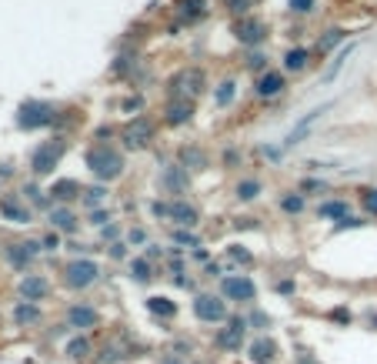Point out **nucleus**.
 I'll list each match as a JSON object with an SVG mask.
<instances>
[{
    "label": "nucleus",
    "mask_w": 377,
    "mask_h": 364,
    "mask_svg": "<svg viewBox=\"0 0 377 364\" xmlns=\"http://www.w3.org/2000/svg\"><path fill=\"white\" fill-rule=\"evenodd\" d=\"M174 244H181V248H201V237L190 234L187 228H181V230H174Z\"/></svg>",
    "instance_id": "nucleus-35"
},
{
    "label": "nucleus",
    "mask_w": 377,
    "mask_h": 364,
    "mask_svg": "<svg viewBox=\"0 0 377 364\" xmlns=\"http://www.w3.org/2000/svg\"><path fill=\"white\" fill-rule=\"evenodd\" d=\"M20 301H30V304H40V301H47L50 298V281L44 277V274H24L20 277Z\"/></svg>",
    "instance_id": "nucleus-13"
},
{
    "label": "nucleus",
    "mask_w": 377,
    "mask_h": 364,
    "mask_svg": "<svg viewBox=\"0 0 377 364\" xmlns=\"http://www.w3.org/2000/svg\"><path fill=\"white\" fill-rule=\"evenodd\" d=\"M157 257H164V251L157 248V244H147V261H157Z\"/></svg>",
    "instance_id": "nucleus-58"
},
{
    "label": "nucleus",
    "mask_w": 377,
    "mask_h": 364,
    "mask_svg": "<svg viewBox=\"0 0 377 364\" xmlns=\"http://www.w3.org/2000/svg\"><path fill=\"white\" fill-rule=\"evenodd\" d=\"M274 288H277V294H284V298H291V294L297 291V284H294V281H277Z\"/></svg>",
    "instance_id": "nucleus-51"
},
{
    "label": "nucleus",
    "mask_w": 377,
    "mask_h": 364,
    "mask_svg": "<svg viewBox=\"0 0 377 364\" xmlns=\"http://www.w3.org/2000/svg\"><path fill=\"white\" fill-rule=\"evenodd\" d=\"M318 217L324 221H344V217H351V208H347V201H324L321 208H318Z\"/></svg>",
    "instance_id": "nucleus-25"
},
{
    "label": "nucleus",
    "mask_w": 377,
    "mask_h": 364,
    "mask_svg": "<svg viewBox=\"0 0 377 364\" xmlns=\"http://www.w3.org/2000/svg\"><path fill=\"white\" fill-rule=\"evenodd\" d=\"M257 97H277L284 91V74H277V71H267V74L257 77Z\"/></svg>",
    "instance_id": "nucleus-24"
},
{
    "label": "nucleus",
    "mask_w": 377,
    "mask_h": 364,
    "mask_svg": "<svg viewBox=\"0 0 377 364\" xmlns=\"http://www.w3.org/2000/svg\"><path fill=\"white\" fill-rule=\"evenodd\" d=\"M64 154H67V137H50V140L37 144L34 154H30V171H34V177L54 174V167L60 164Z\"/></svg>",
    "instance_id": "nucleus-2"
},
{
    "label": "nucleus",
    "mask_w": 377,
    "mask_h": 364,
    "mask_svg": "<svg viewBox=\"0 0 377 364\" xmlns=\"http://www.w3.org/2000/svg\"><path fill=\"white\" fill-rule=\"evenodd\" d=\"M331 321H334V325H340V327H347L351 321H354V314H351L347 307H334V311H331Z\"/></svg>",
    "instance_id": "nucleus-44"
},
{
    "label": "nucleus",
    "mask_w": 377,
    "mask_h": 364,
    "mask_svg": "<svg viewBox=\"0 0 377 364\" xmlns=\"http://www.w3.org/2000/svg\"><path fill=\"white\" fill-rule=\"evenodd\" d=\"M257 194H261V181L257 177H247V181L237 184V201H254Z\"/></svg>",
    "instance_id": "nucleus-33"
},
{
    "label": "nucleus",
    "mask_w": 377,
    "mask_h": 364,
    "mask_svg": "<svg viewBox=\"0 0 377 364\" xmlns=\"http://www.w3.org/2000/svg\"><path fill=\"white\" fill-rule=\"evenodd\" d=\"M151 214H154V217H170V204H164V201H154Z\"/></svg>",
    "instance_id": "nucleus-50"
},
{
    "label": "nucleus",
    "mask_w": 377,
    "mask_h": 364,
    "mask_svg": "<svg viewBox=\"0 0 377 364\" xmlns=\"http://www.w3.org/2000/svg\"><path fill=\"white\" fill-rule=\"evenodd\" d=\"M247 325L257 327V331H264V327H270V314H264V311H250V314H247Z\"/></svg>",
    "instance_id": "nucleus-40"
},
{
    "label": "nucleus",
    "mask_w": 377,
    "mask_h": 364,
    "mask_svg": "<svg viewBox=\"0 0 377 364\" xmlns=\"http://www.w3.org/2000/svg\"><path fill=\"white\" fill-rule=\"evenodd\" d=\"M144 307L151 311L154 318H160V321H174V318H177V304L170 301L167 294H151V298L144 301Z\"/></svg>",
    "instance_id": "nucleus-21"
},
{
    "label": "nucleus",
    "mask_w": 377,
    "mask_h": 364,
    "mask_svg": "<svg viewBox=\"0 0 377 364\" xmlns=\"http://www.w3.org/2000/svg\"><path fill=\"white\" fill-rule=\"evenodd\" d=\"M57 124V111L54 104L47 100H24L17 111V127L20 131H40V127H50Z\"/></svg>",
    "instance_id": "nucleus-3"
},
{
    "label": "nucleus",
    "mask_w": 377,
    "mask_h": 364,
    "mask_svg": "<svg viewBox=\"0 0 377 364\" xmlns=\"http://www.w3.org/2000/svg\"><path fill=\"white\" fill-rule=\"evenodd\" d=\"M124 147H131V151H144L147 144L154 140V120L151 117H134L131 124L124 127Z\"/></svg>",
    "instance_id": "nucleus-10"
},
{
    "label": "nucleus",
    "mask_w": 377,
    "mask_h": 364,
    "mask_svg": "<svg viewBox=\"0 0 377 364\" xmlns=\"http://www.w3.org/2000/svg\"><path fill=\"white\" fill-rule=\"evenodd\" d=\"M91 221H94V224H100V228H104V224L111 221V214H107V211H94V214H91Z\"/></svg>",
    "instance_id": "nucleus-56"
},
{
    "label": "nucleus",
    "mask_w": 377,
    "mask_h": 364,
    "mask_svg": "<svg viewBox=\"0 0 377 364\" xmlns=\"http://www.w3.org/2000/svg\"><path fill=\"white\" fill-rule=\"evenodd\" d=\"M144 107V97H131V100H124V111H140Z\"/></svg>",
    "instance_id": "nucleus-54"
},
{
    "label": "nucleus",
    "mask_w": 377,
    "mask_h": 364,
    "mask_svg": "<svg viewBox=\"0 0 377 364\" xmlns=\"http://www.w3.org/2000/svg\"><path fill=\"white\" fill-rule=\"evenodd\" d=\"M91 351H94V345H91V338H87V334H77V338L67 341V358H74V361L91 358Z\"/></svg>",
    "instance_id": "nucleus-28"
},
{
    "label": "nucleus",
    "mask_w": 377,
    "mask_h": 364,
    "mask_svg": "<svg viewBox=\"0 0 377 364\" xmlns=\"http://www.w3.org/2000/svg\"><path fill=\"white\" fill-rule=\"evenodd\" d=\"M307 60H311V51L294 47V51H287V54H284V71H291V74H301L304 67H307Z\"/></svg>",
    "instance_id": "nucleus-27"
},
{
    "label": "nucleus",
    "mask_w": 377,
    "mask_h": 364,
    "mask_svg": "<svg viewBox=\"0 0 377 364\" xmlns=\"http://www.w3.org/2000/svg\"><path fill=\"white\" fill-rule=\"evenodd\" d=\"M190 311H194V318H197V321H204V325H224L227 318H230L227 301L221 298V294H194Z\"/></svg>",
    "instance_id": "nucleus-6"
},
{
    "label": "nucleus",
    "mask_w": 377,
    "mask_h": 364,
    "mask_svg": "<svg viewBox=\"0 0 377 364\" xmlns=\"http://www.w3.org/2000/svg\"><path fill=\"white\" fill-rule=\"evenodd\" d=\"M131 358V351H124L120 345H104L100 347V354H97V364H120Z\"/></svg>",
    "instance_id": "nucleus-30"
},
{
    "label": "nucleus",
    "mask_w": 377,
    "mask_h": 364,
    "mask_svg": "<svg viewBox=\"0 0 377 364\" xmlns=\"http://www.w3.org/2000/svg\"><path fill=\"white\" fill-rule=\"evenodd\" d=\"M247 358H250L254 364H270L274 358H277V341L267 338V334H261L254 345L247 347Z\"/></svg>",
    "instance_id": "nucleus-17"
},
{
    "label": "nucleus",
    "mask_w": 377,
    "mask_h": 364,
    "mask_svg": "<svg viewBox=\"0 0 377 364\" xmlns=\"http://www.w3.org/2000/svg\"><path fill=\"white\" fill-rule=\"evenodd\" d=\"M360 224H364L360 217H344V221H338V224H334V230H351V228H360Z\"/></svg>",
    "instance_id": "nucleus-49"
},
{
    "label": "nucleus",
    "mask_w": 377,
    "mask_h": 364,
    "mask_svg": "<svg viewBox=\"0 0 377 364\" xmlns=\"http://www.w3.org/2000/svg\"><path fill=\"white\" fill-rule=\"evenodd\" d=\"M190 117H194V104H190V100H167V107H164V124L184 127V124H190Z\"/></svg>",
    "instance_id": "nucleus-16"
},
{
    "label": "nucleus",
    "mask_w": 377,
    "mask_h": 364,
    "mask_svg": "<svg viewBox=\"0 0 377 364\" xmlns=\"http://www.w3.org/2000/svg\"><path fill=\"white\" fill-rule=\"evenodd\" d=\"M131 277L137 281V284H151L154 281V264L147 261V257H134L131 261Z\"/></svg>",
    "instance_id": "nucleus-29"
},
{
    "label": "nucleus",
    "mask_w": 377,
    "mask_h": 364,
    "mask_svg": "<svg viewBox=\"0 0 377 364\" xmlns=\"http://www.w3.org/2000/svg\"><path fill=\"white\" fill-rule=\"evenodd\" d=\"M221 274V264H208V277H217Z\"/></svg>",
    "instance_id": "nucleus-59"
},
{
    "label": "nucleus",
    "mask_w": 377,
    "mask_h": 364,
    "mask_svg": "<svg viewBox=\"0 0 377 364\" xmlns=\"http://www.w3.org/2000/svg\"><path fill=\"white\" fill-rule=\"evenodd\" d=\"M100 281V264L91 257H74L67 268H64V284L71 291H87L91 284Z\"/></svg>",
    "instance_id": "nucleus-4"
},
{
    "label": "nucleus",
    "mask_w": 377,
    "mask_h": 364,
    "mask_svg": "<svg viewBox=\"0 0 377 364\" xmlns=\"http://www.w3.org/2000/svg\"><path fill=\"white\" fill-rule=\"evenodd\" d=\"M47 217H50V230H57V234H74L77 221H80V217H77L71 208H64V204H60V208H50Z\"/></svg>",
    "instance_id": "nucleus-18"
},
{
    "label": "nucleus",
    "mask_w": 377,
    "mask_h": 364,
    "mask_svg": "<svg viewBox=\"0 0 377 364\" xmlns=\"http://www.w3.org/2000/svg\"><path fill=\"white\" fill-rule=\"evenodd\" d=\"M177 14H181V20H197V17H204V0H181L177 3Z\"/></svg>",
    "instance_id": "nucleus-31"
},
{
    "label": "nucleus",
    "mask_w": 377,
    "mask_h": 364,
    "mask_svg": "<svg viewBox=\"0 0 377 364\" xmlns=\"http://www.w3.org/2000/svg\"><path fill=\"white\" fill-rule=\"evenodd\" d=\"M250 7H257V0H227V10L230 14H241V17H244Z\"/></svg>",
    "instance_id": "nucleus-41"
},
{
    "label": "nucleus",
    "mask_w": 377,
    "mask_h": 364,
    "mask_svg": "<svg viewBox=\"0 0 377 364\" xmlns=\"http://www.w3.org/2000/svg\"><path fill=\"white\" fill-rule=\"evenodd\" d=\"M40 244H44V251H57V248H60V234H57V230L44 234V241H40Z\"/></svg>",
    "instance_id": "nucleus-48"
},
{
    "label": "nucleus",
    "mask_w": 377,
    "mask_h": 364,
    "mask_svg": "<svg viewBox=\"0 0 377 364\" xmlns=\"http://www.w3.org/2000/svg\"><path fill=\"white\" fill-rule=\"evenodd\" d=\"M160 364H187V361H184L181 354H174V351H167V354L160 358Z\"/></svg>",
    "instance_id": "nucleus-55"
},
{
    "label": "nucleus",
    "mask_w": 377,
    "mask_h": 364,
    "mask_svg": "<svg viewBox=\"0 0 377 364\" xmlns=\"http://www.w3.org/2000/svg\"><path fill=\"white\" fill-rule=\"evenodd\" d=\"M24 194H27V197H30V201H34L37 208H50V197L40 191L37 184H24Z\"/></svg>",
    "instance_id": "nucleus-37"
},
{
    "label": "nucleus",
    "mask_w": 377,
    "mask_h": 364,
    "mask_svg": "<svg viewBox=\"0 0 377 364\" xmlns=\"http://www.w3.org/2000/svg\"><path fill=\"white\" fill-rule=\"evenodd\" d=\"M117 234H120V230H117V224H107V228H104V237H107L111 244H117Z\"/></svg>",
    "instance_id": "nucleus-57"
},
{
    "label": "nucleus",
    "mask_w": 377,
    "mask_h": 364,
    "mask_svg": "<svg viewBox=\"0 0 377 364\" xmlns=\"http://www.w3.org/2000/svg\"><path fill=\"white\" fill-rule=\"evenodd\" d=\"M344 37H347V34H344L340 27H331V30H327V34L318 40V54H331V51H334V47H338Z\"/></svg>",
    "instance_id": "nucleus-32"
},
{
    "label": "nucleus",
    "mask_w": 377,
    "mask_h": 364,
    "mask_svg": "<svg viewBox=\"0 0 377 364\" xmlns=\"http://www.w3.org/2000/svg\"><path fill=\"white\" fill-rule=\"evenodd\" d=\"M364 211L377 217V191H364Z\"/></svg>",
    "instance_id": "nucleus-47"
},
{
    "label": "nucleus",
    "mask_w": 377,
    "mask_h": 364,
    "mask_svg": "<svg viewBox=\"0 0 377 364\" xmlns=\"http://www.w3.org/2000/svg\"><path fill=\"white\" fill-rule=\"evenodd\" d=\"M100 325V311H97L91 301H74L67 307V327H74L80 334H87L91 327Z\"/></svg>",
    "instance_id": "nucleus-11"
},
{
    "label": "nucleus",
    "mask_w": 377,
    "mask_h": 364,
    "mask_svg": "<svg viewBox=\"0 0 377 364\" xmlns=\"http://www.w3.org/2000/svg\"><path fill=\"white\" fill-rule=\"evenodd\" d=\"M0 217H3V221H10V224H30V221H34L30 208H27V204H20L14 194L0 197Z\"/></svg>",
    "instance_id": "nucleus-14"
},
{
    "label": "nucleus",
    "mask_w": 377,
    "mask_h": 364,
    "mask_svg": "<svg viewBox=\"0 0 377 364\" xmlns=\"http://www.w3.org/2000/svg\"><path fill=\"white\" fill-rule=\"evenodd\" d=\"M247 71H257V74H267V57H264V54H257V51H254V54L247 57Z\"/></svg>",
    "instance_id": "nucleus-42"
},
{
    "label": "nucleus",
    "mask_w": 377,
    "mask_h": 364,
    "mask_svg": "<svg viewBox=\"0 0 377 364\" xmlns=\"http://www.w3.org/2000/svg\"><path fill=\"white\" fill-rule=\"evenodd\" d=\"M47 194H50L54 201H60V204H67V201H77V197L84 194V188H80V181H74V177H60V181L50 184Z\"/></svg>",
    "instance_id": "nucleus-19"
},
{
    "label": "nucleus",
    "mask_w": 377,
    "mask_h": 364,
    "mask_svg": "<svg viewBox=\"0 0 377 364\" xmlns=\"http://www.w3.org/2000/svg\"><path fill=\"white\" fill-rule=\"evenodd\" d=\"M227 257H230L234 264H254V254L247 248H241V244H230V248H227Z\"/></svg>",
    "instance_id": "nucleus-34"
},
{
    "label": "nucleus",
    "mask_w": 377,
    "mask_h": 364,
    "mask_svg": "<svg viewBox=\"0 0 377 364\" xmlns=\"http://www.w3.org/2000/svg\"><path fill=\"white\" fill-rule=\"evenodd\" d=\"M187 184H190V177L181 164H170V167H164V174H160V188L167 194H184Z\"/></svg>",
    "instance_id": "nucleus-15"
},
{
    "label": "nucleus",
    "mask_w": 377,
    "mask_h": 364,
    "mask_svg": "<svg viewBox=\"0 0 377 364\" xmlns=\"http://www.w3.org/2000/svg\"><path fill=\"white\" fill-rule=\"evenodd\" d=\"M291 10L294 14H311L314 10V0H291Z\"/></svg>",
    "instance_id": "nucleus-46"
},
{
    "label": "nucleus",
    "mask_w": 377,
    "mask_h": 364,
    "mask_svg": "<svg viewBox=\"0 0 377 364\" xmlns=\"http://www.w3.org/2000/svg\"><path fill=\"white\" fill-rule=\"evenodd\" d=\"M104 201H107L104 188H87V191H84V204H87V208H97V204H104Z\"/></svg>",
    "instance_id": "nucleus-39"
},
{
    "label": "nucleus",
    "mask_w": 377,
    "mask_h": 364,
    "mask_svg": "<svg viewBox=\"0 0 377 364\" xmlns=\"http://www.w3.org/2000/svg\"><path fill=\"white\" fill-rule=\"evenodd\" d=\"M170 221L181 224V228H194L201 221V214H197V208H190L187 201H174L170 204Z\"/></svg>",
    "instance_id": "nucleus-22"
},
{
    "label": "nucleus",
    "mask_w": 377,
    "mask_h": 364,
    "mask_svg": "<svg viewBox=\"0 0 377 364\" xmlns=\"http://www.w3.org/2000/svg\"><path fill=\"white\" fill-rule=\"evenodd\" d=\"M324 111H327V107H318V111H311V114L304 117L301 124H297V127H294V131L287 134V140H284V147H294V144H301L304 134H307V131H311V127H314V124H318V120L324 117Z\"/></svg>",
    "instance_id": "nucleus-23"
},
{
    "label": "nucleus",
    "mask_w": 377,
    "mask_h": 364,
    "mask_svg": "<svg viewBox=\"0 0 377 364\" xmlns=\"http://www.w3.org/2000/svg\"><path fill=\"white\" fill-rule=\"evenodd\" d=\"M40 251H44L40 241H14V244L3 248V257H7V264L14 271H24V274H27V268L34 264V257H37Z\"/></svg>",
    "instance_id": "nucleus-9"
},
{
    "label": "nucleus",
    "mask_w": 377,
    "mask_h": 364,
    "mask_svg": "<svg viewBox=\"0 0 377 364\" xmlns=\"http://www.w3.org/2000/svg\"><path fill=\"white\" fill-rule=\"evenodd\" d=\"M181 167H184V171H204V167H208V154L201 151V147H184V151H181Z\"/></svg>",
    "instance_id": "nucleus-26"
},
{
    "label": "nucleus",
    "mask_w": 377,
    "mask_h": 364,
    "mask_svg": "<svg viewBox=\"0 0 377 364\" xmlns=\"http://www.w3.org/2000/svg\"><path fill=\"white\" fill-rule=\"evenodd\" d=\"M221 298L234 304H250L257 298V284L247 274H224L221 277Z\"/></svg>",
    "instance_id": "nucleus-7"
},
{
    "label": "nucleus",
    "mask_w": 377,
    "mask_h": 364,
    "mask_svg": "<svg viewBox=\"0 0 377 364\" xmlns=\"http://www.w3.org/2000/svg\"><path fill=\"white\" fill-rule=\"evenodd\" d=\"M230 100H234V80H224V84L217 87V94H214V104H217V107H227Z\"/></svg>",
    "instance_id": "nucleus-36"
},
{
    "label": "nucleus",
    "mask_w": 377,
    "mask_h": 364,
    "mask_svg": "<svg viewBox=\"0 0 377 364\" xmlns=\"http://www.w3.org/2000/svg\"><path fill=\"white\" fill-rule=\"evenodd\" d=\"M127 241H131V244H144V241H147V234H144L140 228H134L131 234H127Z\"/></svg>",
    "instance_id": "nucleus-52"
},
{
    "label": "nucleus",
    "mask_w": 377,
    "mask_h": 364,
    "mask_svg": "<svg viewBox=\"0 0 377 364\" xmlns=\"http://www.w3.org/2000/svg\"><path fill=\"white\" fill-rule=\"evenodd\" d=\"M201 91H204V71H201V67H187V71H181L167 87L170 100H190V97H197Z\"/></svg>",
    "instance_id": "nucleus-8"
},
{
    "label": "nucleus",
    "mask_w": 377,
    "mask_h": 364,
    "mask_svg": "<svg viewBox=\"0 0 377 364\" xmlns=\"http://www.w3.org/2000/svg\"><path fill=\"white\" fill-rule=\"evenodd\" d=\"M347 57H351V47H347V51H340V54H338V60L331 64V71H327V80H334V77H338L340 64H344V60H347Z\"/></svg>",
    "instance_id": "nucleus-45"
},
{
    "label": "nucleus",
    "mask_w": 377,
    "mask_h": 364,
    "mask_svg": "<svg viewBox=\"0 0 377 364\" xmlns=\"http://www.w3.org/2000/svg\"><path fill=\"white\" fill-rule=\"evenodd\" d=\"M44 321V311L40 304H30V301H17L14 304V325L17 327H34Z\"/></svg>",
    "instance_id": "nucleus-20"
},
{
    "label": "nucleus",
    "mask_w": 377,
    "mask_h": 364,
    "mask_svg": "<svg viewBox=\"0 0 377 364\" xmlns=\"http://www.w3.org/2000/svg\"><path fill=\"white\" fill-rule=\"evenodd\" d=\"M84 161H87V167H91V174H94L97 181H117L124 174V154L117 151V147H111L107 140L94 144Z\"/></svg>",
    "instance_id": "nucleus-1"
},
{
    "label": "nucleus",
    "mask_w": 377,
    "mask_h": 364,
    "mask_svg": "<svg viewBox=\"0 0 377 364\" xmlns=\"http://www.w3.org/2000/svg\"><path fill=\"white\" fill-rule=\"evenodd\" d=\"M247 318L241 314H234V318H227L224 327H217V334H214V347L217 351H227V354H237L247 341Z\"/></svg>",
    "instance_id": "nucleus-5"
},
{
    "label": "nucleus",
    "mask_w": 377,
    "mask_h": 364,
    "mask_svg": "<svg viewBox=\"0 0 377 364\" xmlns=\"http://www.w3.org/2000/svg\"><path fill=\"white\" fill-rule=\"evenodd\" d=\"M234 37L241 40L244 47H261L267 40V24L261 17H241L234 24Z\"/></svg>",
    "instance_id": "nucleus-12"
},
{
    "label": "nucleus",
    "mask_w": 377,
    "mask_h": 364,
    "mask_svg": "<svg viewBox=\"0 0 377 364\" xmlns=\"http://www.w3.org/2000/svg\"><path fill=\"white\" fill-rule=\"evenodd\" d=\"M131 67H137V57H117V60H113L111 71H113L117 77H124L127 71H131Z\"/></svg>",
    "instance_id": "nucleus-43"
},
{
    "label": "nucleus",
    "mask_w": 377,
    "mask_h": 364,
    "mask_svg": "<svg viewBox=\"0 0 377 364\" xmlns=\"http://www.w3.org/2000/svg\"><path fill=\"white\" fill-rule=\"evenodd\" d=\"M111 257H113V261H124V257H127V251H124V244H120V241H117V244H111Z\"/></svg>",
    "instance_id": "nucleus-53"
},
{
    "label": "nucleus",
    "mask_w": 377,
    "mask_h": 364,
    "mask_svg": "<svg viewBox=\"0 0 377 364\" xmlns=\"http://www.w3.org/2000/svg\"><path fill=\"white\" fill-rule=\"evenodd\" d=\"M281 211L284 214H301L304 211V197L301 194H287V197L281 201Z\"/></svg>",
    "instance_id": "nucleus-38"
}]
</instances>
